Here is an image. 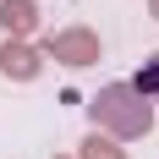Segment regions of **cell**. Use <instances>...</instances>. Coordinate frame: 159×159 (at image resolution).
I'll use <instances>...</instances> for the list:
<instances>
[{
  "label": "cell",
  "mask_w": 159,
  "mask_h": 159,
  "mask_svg": "<svg viewBox=\"0 0 159 159\" xmlns=\"http://www.w3.org/2000/svg\"><path fill=\"white\" fill-rule=\"evenodd\" d=\"M88 115H93V132H104V137H115V143H126V137H148V132H154V104H148L132 82H110V88H99L93 104H88Z\"/></svg>",
  "instance_id": "cell-1"
},
{
  "label": "cell",
  "mask_w": 159,
  "mask_h": 159,
  "mask_svg": "<svg viewBox=\"0 0 159 159\" xmlns=\"http://www.w3.org/2000/svg\"><path fill=\"white\" fill-rule=\"evenodd\" d=\"M44 55L61 61V66H93L99 55H104V44H99L93 28H61V33L44 39Z\"/></svg>",
  "instance_id": "cell-2"
},
{
  "label": "cell",
  "mask_w": 159,
  "mask_h": 159,
  "mask_svg": "<svg viewBox=\"0 0 159 159\" xmlns=\"http://www.w3.org/2000/svg\"><path fill=\"white\" fill-rule=\"evenodd\" d=\"M39 71H44V49H33L28 39H0V77L33 82Z\"/></svg>",
  "instance_id": "cell-3"
},
{
  "label": "cell",
  "mask_w": 159,
  "mask_h": 159,
  "mask_svg": "<svg viewBox=\"0 0 159 159\" xmlns=\"http://www.w3.org/2000/svg\"><path fill=\"white\" fill-rule=\"evenodd\" d=\"M0 28L6 39H28L39 28V0H0Z\"/></svg>",
  "instance_id": "cell-4"
},
{
  "label": "cell",
  "mask_w": 159,
  "mask_h": 159,
  "mask_svg": "<svg viewBox=\"0 0 159 159\" xmlns=\"http://www.w3.org/2000/svg\"><path fill=\"white\" fill-rule=\"evenodd\" d=\"M77 159H126V148L115 143V137H104V132H88L77 143Z\"/></svg>",
  "instance_id": "cell-5"
},
{
  "label": "cell",
  "mask_w": 159,
  "mask_h": 159,
  "mask_svg": "<svg viewBox=\"0 0 159 159\" xmlns=\"http://www.w3.org/2000/svg\"><path fill=\"white\" fill-rule=\"evenodd\" d=\"M132 88H137L148 104H159V55H148V61H143V71L132 77Z\"/></svg>",
  "instance_id": "cell-6"
},
{
  "label": "cell",
  "mask_w": 159,
  "mask_h": 159,
  "mask_svg": "<svg viewBox=\"0 0 159 159\" xmlns=\"http://www.w3.org/2000/svg\"><path fill=\"white\" fill-rule=\"evenodd\" d=\"M148 11H154V16H159V0H148Z\"/></svg>",
  "instance_id": "cell-7"
}]
</instances>
